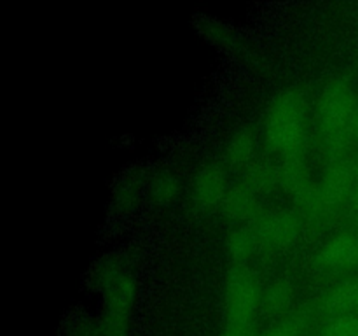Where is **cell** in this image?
Masks as SVG:
<instances>
[{
    "label": "cell",
    "mask_w": 358,
    "mask_h": 336,
    "mask_svg": "<svg viewBox=\"0 0 358 336\" xmlns=\"http://www.w3.org/2000/svg\"><path fill=\"white\" fill-rule=\"evenodd\" d=\"M306 130V97L297 88L282 90L266 112L264 135L275 153L296 158L303 147Z\"/></svg>",
    "instance_id": "cell-1"
},
{
    "label": "cell",
    "mask_w": 358,
    "mask_h": 336,
    "mask_svg": "<svg viewBox=\"0 0 358 336\" xmlns=\"http://www.w3.org/2000/svg\"><path fill=\"white\" fill-rule=\"evenodd\" d=\"M355 108V94L348 80L334 77L325 83L318 98V119L325 139V149L331 154L339 153L346 146Z\"/></svg>",
    "instance_id": "cell-2"
},
{
    "label": "cell",
    "mask_w": 358,
    "mask_h": 336,
    "mask_svg": "<svg viewBox=\"0 0 358 336\" xmlns=\"http://www.w3.org/2000/svg\"><path fill=\"white\" fill-rule=\"evenodd\" d=\"M103 286V314L98 322V336H126L128 321L135 303L136 284L128 273L119 272L101 282Z\"/></svg>",
    "instance_id": "cell-3"
},
{
    "label": "cell",
    "mask_w": 358,
    "mask_h": 336,
    "mask_svg": "<svg viewBox=\"0 0 358 336\" xmlns=\"http://www.w3.org/2000/svg\"><path fill=\"white\" fill-rule=\"evenodd\" d=\"M262 290L255 276L243 266H234L224 287V310L229 326H252L261 307Z\"/></svg>",
    "instance_id": "cell-4"
},
{
    "label": "cell",
    "mask_w": 358,
    "mask_h": 336,
    "mask_svg": "<svg viewBox=\"0 0 358 336\" xmlns=\"http://www.w3.org/2000/svg\"><path fill=\"white\" fill-rule=\"evenodd\" d=\"M254 234L257 244L273 248L289 247L299 237V220L294 214L285 210L264 214L255 223Z\"/></svg>",
    "instance_id": "cell-5"
},
{
    "label": "cell",
    "mask_w": 358,
    "mask_h": 336,
    "mask_svg": "<svg viewBox=\"0 0 358 336\" xmlns=\"http://www.w3.org/2000/svg\"><path fill=\"white\" fill-rule=\"evenodd\" d=\"M353 184V174L346 164H332L324 174L322 181L315 186L311 203L308 209H327L338 205L350 192Z\"/></svg>",
    "instance_id": "cell-6"
},
{
    "label": "cell",
    "mask_w": 358,
    "mask_h": 336,
    "mask_svg": "<svg viewBox=\"0 0 358 336\" xmlns=\"http://www.w3.org/2000/svg\"><path fill=\"white\" fill-rule=\"evenodd\" d=\"M227 192L229 189H227L226 174L220 167L208 164L196 174L194 182H192V198L201 209H213L217 205H222Z\"/></svg>",
    "instance_id": "cell-7"
},
{
    "label": "cell",
    "mask_w": 358,
    "mask_h": 336,
    "mask_svg": "<svg viewBox=\"0 0 358 336\" xmlns=\"http://www.w3.org/2000/svg\"><path fill=\"white\" fill-rule=\"evenodd\" d=\"M317 262L325 270H346L358 265L357 237L338 234L322 245Z\"/></svg>",
    "instance_id": "cell-8"
},
{
    "label": "cell",
    "mask_w": 358,
    "mask_h": 336,
    "mask_svg": "<svg viewBox=\"0 0 358 336\" xmlns=\"http://www.w3.org/2000/svg\"><path fill=\"white\" fill-rule=\"evenodd\" d=\"M280 186L287 192L297 200V203L304 205L313 191V184L310 182L308 168L299 158H287L283 167L280 168Z\"/></svg>",
    "instance_id": "cell-9"
},
{
    "label": "cell",
    "mask_w": 358,
    "mask_h": 336,
    "mask_svg": "<svg viewBox=\"0 0 358 336\" xmlns=\"http://www.w3.org/2000/svg\"><path fill=\"white\" fill-rule=\"evenodd\" d=\"M222 206L226 216L234 220L254 219L259 214L257 195L252 189H248L245 184L231 188L226 200H224Z\"/></svg>",
    "instance_id": "cell-10"
},
{
    "label": "cell",
    "mask_w": 358,
    "mask_h": 336,
    "mask_svg": "<svg viewBox=\"0 0 358 336\" xmlns=\"http://www.w3.org/2000/svg\"><path fill=\"white\" fill-rule=\"evenodd\" d=\"M255 154V135L250 128H238L229 136L226 146V158L231 167H248Z\"/></svg>",
    "instance_id": "cell-11"
},
{
    "label": "cell",
    "mask_w": 358,
    "mask_h": 336,
    "mask_svg": "<svg viewBox=\"0 0 358 336\" xmlns=\"http://www.w3.org/2000/svg\"><path fill=\"white\" fill-rule=\"evenodd\" d=\"M243 184L248 189L259 195V192H268L280 186V168L273 167L271 163H252L245 172Z\"/></svg>",
    "instance_id": "cell-12"
},
{
    "label": "cell",
    "mask_w": 358,
    "mask_h": 336,
    "mask_svg": "<svg viewBox=\"0 0 358 336\" xmlns=\"http://www.w3.org/2000/svg\"><path fill=\"white\" fill-rule=\"evenodd\" d=\"M294 300V286L285 279L273 280L266 289L262 290L261 307L268 314H280L287 310Z\"/></svg>",
    "instance_id": "cell-13"
},
{
    "label": "cell",
    "mask_w": 358,
    "mask_h": 336,
    "mask_svg": "<svg viewBox=\"0 0 358 336\" xmlns=\"http://www.w3.org/2000/svg\"><path fill=\"white\" fill-rule=\"evenodd\" d=\"M255 245H257V238H255L254 231L245 230V227H236L227 234L226 248L229 258L241 266V262L247 261L254 252Z\"/></svg>",
    "instance_id": "cell-14"
},
{
    "label": "cell",
    "mask_w": 358,
    "mask_h": 336,
    "mask_svg": "<svg viewBox=\"0 0 358 336\" xmlns=\"http://www.w3.org/2000/svg\"><path fill=\"white\" fill-rule=\"evenodd\" d=\"M325 308L331 314L348 315L352 310H358V296H357V282L343 284L329 293L325 300Z\"/></svg>",
    "instance_id": "cell-15"
},
{
    "label": "cell",
    "mask_w": 358,
    "mask_h": 336,
    "mask_svg": "<svg viewBox=\"0 0 358 336\" xmlns=\"http://www.w3.org/2000/svg\"><path fill=\"white\" fill-rule=\"evenodd\" d=\"M180 192L178 178L170 172H161L150 182V196L157 205H170Z\"/></svg>",
    "instance_id": "cell-16"
},
{
    "label": "cell",
    "mask_w": 358,
    "mask_h": 336,
    "mask_svg": "<svg viewBox=\"0 0 358 336\" xmlns=\"http://www.w3.org/2000/svg\"><path fill=\"white\" fill-rule=\"evenodd\" d=\"M304 326H306V318L301 314H292L289 317L282 318L280 322H276L273 328H269L268 331L262 332L261 336H301Z\"/></svg>",
    "instance_id": "cell-17"
},
{
    "label": "cell",
    "mask_w": 358,
    "mask_h": 336,
    "mask_svg": "<svg viewBox=\"0 0 358 336\" xmlns=\"http://www.w3.org/2000/svg\"><path fill=\"white\" fill-rule=\"evenodd\" d=\"M320 336H358V317L353 314L339 315L325 326Z\"/></svg>",
    "instance_id": "cell-18"
},
{
    "label": "cell",
    "mask_w": 358,
    "mask_h": 336,
    "mask_svg": "<svg viewBox=\"0 0 358 336\" xmlns=\"http://www.w3.org/2000/svg\"><path fill=\"white\" fill-rule=\"evenodd\" d=\"M220 336H257L252 329V326H226Z\"/></svg>",
    "instance_id": "cell-19"
},
{
    "label": "cell",
    "mask_w": 358,
    "mask_h": 336,
    "mask_svg": "<svg viewBox=\"0 0 358 336\" xmlns=\"http://www.w3.org/2000/svg\"><path fill=\"white\" fill-rule=\"evenodd\" d=\"M352 132L353 135L358 136V105L355 108V114H353V121H352Z\"/></svg>",
    "instance_id": "cell-20"
},
{
    "label": "cell",
    "mask_w": 358,
    "mask_h": 336,
    "mask_svg": "<svg viewBox=\"0 0 358 336\" xmlns=\"http://www.w3.org/2000/svg\"><path fill=\"white\" fill-rule=\"evenodd\" d=\"M357 296H358V282H357Z\"/></svg>",
    "instance_id": "cell-21"
},
{
    "label": "cell",
    "mask_w": 358,
    "mask_h": 336,
    "mask_svg": "<svg viewBox=\"0 0 358 336\" xmlns=\"http://www.w3.org/2000/svg\"><path fill=\"white\" fill-rule=\"evenodd\" d=\"M357 175H358V161H357Z\"/></svg>",
    "instance_id": "cell-22"
}]
</instances>
